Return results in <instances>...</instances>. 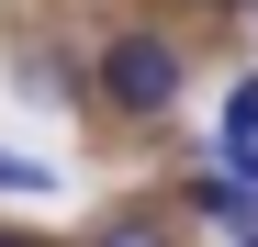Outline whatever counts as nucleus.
Masks as SVG:
<instances>
[{"mask_svg":"<svg viewBox=\"0 0 258 247\" xmlns=\"http://www.w3.org/2000/svg\"><path fill=\"white\" fill-rule=\"evenodd\" d=\"M90 68H101V79H90V101H101V112H123V124H157L168 101L191 90V56L168 45V34H112Z\"/></svg>","mask_w":258,"mask_h":247,"instance_id":"f257e3e1","label":"nucleus"},{"mask_svg":"<svg viewBox=\"0 0 258 247\" xmlns=\"http://www.w3.org/2000/svg\"><path fill=\"white\" fill-rule=\"evenodd\" d=\"M12 90H23V101H68V56H56V45H23Z\"/></svg>","mask_w":258,"mask_h":247,"instance_id":"f03ea898","label":"nucleus"},{"mask_svg":"<svg viewBox=\"0 0 258 247\" xmlns=\"http://www.w3.org/2000/svg\"><path fill=\"white\" fill-rule=\"evenodd\" d=\"M213 180H236V191L258 202V135H225V146H213Z\"/></svg>","mask_w":258,"mask_h":247,"instance_id":"7ed1b4c3","label":"nucleus"},{"mask_svg":"<svg viewBox=\"0 0 258 247\" xmlns=\"http://www.w3.org/2000/svg\"><path fill=\"white\" fill-rule=\"evenodd\" d=\"M90 247H180V236H168V225H157V214H123V225H101V236H90Z\"/></svg>","mask_w":258,"mask_h":247,"instance_id":"20e7f679","label":"nucleus"},{"mask_svg":"<svg viewBox=\"0 0 258 247\" xmlns=\"http://www.w3.org/2000/svg\"><path fill=\"white\" fill-rule=\"evenodd\" d=\"M0 191H56V169H45V157H12V146H0Z\"/></svg>","mask_w":258,"mask_h":247,"instance_id":"39448f33","label":"nucleus"},{"mask_svg":"<svg viewBox=\"0 0 258 247\" xmlns=\"http://www.w3.org/2000/svg\"><path fill=\"white\" fill-rule=\"evenodd\" d=\"M225 135H258V79H247V90L225 101Z\"/></svg>","mask_w":258,"mask_h":247,"instance_id":"423d86ee","label":"nucleus"},{"mask_svg":"<svg viewBox=\"0 0 258 247\" xmlns=\"http://www.w3.org/2000/svg\"><path fill=\"white\" fill-rule=\"evenodd\" d=\"M0 247H23V236H12V225H0Z\"/></svg>","mask_w":258,"mask_h":247,"instance_id":"0eeeda50","label":"nucleus"},{"mask_svg":"<svg viewBox=\"0 0 258 247\" xmlns=\"http://www.w3.org/2000/svg\"><path fill=\"white\" fill-rule=\"evenodd\" d=\"M225 12H247V0H225Z\"/></svg>","mask_w":258,"mask_h":247,"instance_id":"6e6552de","label":"nucleus"},{"mask_svg":"<svg viewBox=\"0 0 258 247\" xmlns=\"http://www.w3.org/2000/svg\"><path fill=\"white\" fill-rule=\"evenodd\" d=\"M236 247H258V236H236Z\"/></svg>","mask_w":258,"mask_h":247,"instance_id":"1a4fd4ad","label":"nucleus"},{"mask_svg":"<svg viewBox=\"0 0 258 247\" xmlns=\"http://www.w3.org/2000/svg\"><path fill=\"white\" fill-rule=\"evenodd\" d=\"M247 12H258V0H247Z\"/></svg>","mask_w":258,"mask_h":247,"instance_id":"9d476101","label":"nucleus"}]
</instances>
